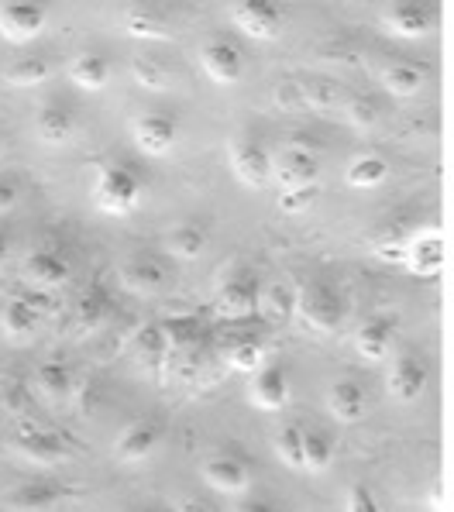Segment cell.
Listing matches in <instances>:
<instances>
[{
	"instance_id": "cell-10",
	"label": "cell",
	"mask_w": 454,
	"mask_h": 512,
	"mask_svg": "<svg viewBox=\"0 0 454 512\" xmlns=\"http://www.w3.org/2000/svg\"><path fill=\"white\" fill-rule=\"evenodd\" d=\"M200 475H203V482L221 495H241L248 488V482H252L248 464L241 458H234V454H210V458L200 464Z\"/></svg>"
},
{
	"instance_id": "cell-19",
	"label": "cell",
	"mask_w": 454,
	"mask_h": 512,
	"mask_svg": "<svg viewBox=\"0 0 454 512\" xmlns=\"http://www.w3.org/2000/svg\"><path fill=\"white\" fill-rule=\"evenodd\" d=\"M18 451L35 464H56V461L66 458V444H62V437H56L52 430H38V427L21 433Z\"/></svg>"
},
{
	"instance_id": "cell-46",
	"label": "cell",
	"mask_w": 454,
	"mask_h": 512,
	"mask_svg": "<svg viewBox=\"0 0 454 512\" xmlns=\"http://www.w3.org/2000/svg\"><path fill=\"white\" fill-rule=\"evenodd\" d=\"M238 512H276L272 506H265V502H241Z\"/></svg>"
},
{
	"instance_id": "cell-39",
	"label": "cell",
	"mask_w": 454,
	"mask_h": 512,
	"mask_svg": "<svg viewBox=\"0 0 454 512\" xmlns=\"http://www.w3.org/2000/svg\"><path fill=\"white\" fill-rule=\"evenodd\" d=\"M313 200H317V186L283 189V196H279V210H283V214H303V210L313 207Z\"/></svg>"
},
{
	"instance_id": "cell-27",
	"label": "cell",
	"mask_w": 454,
	"mask_h": 512,
	"mask_svg": "<svg viewBox=\"0 0 454 512\" xmlns=\"http://www.w3.org/2000/svg\"><path fill=\"white\" fill-rule=\"evenodd\" d=\"M124 28L131 38H148V42H159L169 38V25L159 11H148V7H135V11L124 14Z\"/></svg>"
},
{
	"instance_id": "cell-17",
	"label": "cell",
	"mask_w": 454,
	"mask_h": 512,
	"mask_svg": "<svg viewBox=\"0 0 454 512\" xmlns=\"http://www.w3.org/2000/svg\"><path fill=\"white\" fill-rule=\"evenodd\" d=\"M386 28L393 31L396 38H427L430 35V25H434V21H430V11L427 7H420V4H393L386 11Z\"/></svg>"
},
{
	"instance_id": "cell-43",
	"label": "cell",
	"mask_w": 454,
	"mask_h": 512,
	"mask_svg": "<svg viewBox=\"0 0 454 512\" xmlns=\"http://www.w3.org/2000/svg\"><path fill=\"white\" fill-rule=\"evenodd\" d=\"M14 203H18V186L11 179H0V214H7Z\"/></svg>"
},
{
	"instance_id": "cell-41",
	"label": "cell",
	"mask_w": 454,
	"mask_h": 512,
	"mask_svg": "<svg viewBox=\"0 0 454 512\" xmlns=\"http://www.w3.org/2000/svg\"><path fill=\"white\" fill-rule=\"evenodd\" d=\"M348 114H351V124H362V128H369V124H375V114H379V110H375L372 100H355Z\"/></svg>"
},
{
	"instance_id": "cell-9",
	"label": "cell",
	"mask_w": 454,
	"mask_h": 512,
	"mask_svg": "<svg viewBox=\"0 0 454 512\" xmlns=\"http://www.w3.org/2000/svg\"><path fill=\"white\" fill-rule=\"evenodd\" d=\"M131 135H135L138 152L152 155V159H162V155H169L172 148H176L179 124H176V117H169V114H142L135 121V128H131Z\"/></svg>"
},
{
	"instance_id": "cell-1",
	"label": "cell",
	"mask_w": 454,
	"mask_h": 512,
	"mask_svg": "<svg viewBox=\"0 0 454 512\" xmlns=\"http://www.w3.org/2000/svg\"><path fill=\"white\" fill-rule=\"evenodd\" d=\"M93 203L107 217H128L142 203V179L124 165H107L93 179Z\"/></svg>"
},
{
	"instance_id": "cell-13",
	"label": "cell",
	"mask_w": 454,
	"mask_h": 512,
	"mask_svg": "<svg viewBox=\"0 0 454 512\" xmlns=\"http://www.w3.org/2000/svg\"><path fill=\"white\" fill-rule=\"evenodd\" d=\"M155 447H159V427L142 420L121 430V437L114 440V458L124 464H138V461H145Z\"/></svg>"
},
{
	"instance_id": "cell-16",
	"label": "cell",
	"mask_w": 454,
	"mask_h": 512,
	"mask_svg": "<svg viewBox=\"0 0 454 512\" xmlns=\"http://www.w3.org/2000/svg\"><path fill=\"white\" fill-rule=\"evenodd\" d=\"M69 262L59 255V251H35L25 265V275L31 279V286L38 289H56V286H66L69 282Z\"/></svg>"
},
{
	"instance_id": "cell-28",
	"label": "cell",
	"mask_w": 454,
	"mask_h": 512,
	"mask_svg": "<svg viewBox=\"0 0 454 512\" xmlns=\"http://www.w3.org/2000/svg\"><path fill=\"white\" fill-rule=\"evenodd\" d=\"M203 248H207V234H203V227H197V224H179L176 231L169 234V251H172V258H179V262L200 258Z\"/></svg>"
},
{
	"instance_id": "cell-5",
	"label": "cell",
	"mask_w": 454,
	"mask_h": 512,
	"mask_svg": "<svg viewBox=\"0 0 454 512\" xmlns=\"http://www.w3.org/2000/svg\"><path fill=\"white\" fill-rule=\"evenodd\" d=\"M403 265L417 279H437L444 272V238L437 227H424L406 241V258Z\"/></svg>"
},
{
	"instance_id": "cell-7",
	"label": "cell",
	"mask_w": 454,
	"mask_h": 512,
	"mask_svg": "<svg viewBox=\"0 0 454 512\" xmlns=\"http://www.w3.org/2000/svg\"><path fill=\"white\" fill-rule=\"evenodd\" d=\"M320 162L307 145H286L279 148V155L272 159V179H279L283 189L296 186H317Z\"/></svg>"
},
{
	"instance_id": "cell-34",
	"label": "cell",
	"mask_w": 454,
	"mask_h": 512,
	"mask_svg": "<svg viewBox=\"0 0 454 512\" xmlns=\"http://www.w3.org/2000/svg\"><path fill=\"white\" fill-rule=\"evenodd\" d=\"M49 62L45 59H21L14 62L11 69H4V83L7 86H21V90H28V86H38L49 80Z\"/></svg>"
},
{
	"instance_id": "cell-42",
	"label": "cell",
	"mask_w": 454,
	"mask_h": 512,
	"mask_svg": "<svg viewBox=\"0 0 454 512\" xmlns=\"http://www.w3.org/2000/svg\"><path fill=\"white\" fill-rule=\"evenodd\" d=\"M375 255H379L382 262H399V265H403V258H406V241H382L379 248H375Z\"/></svg>"
},
{
	"instance_id": "cell-8",
	"label": "cell",
	"mask_w": 454,
	"mask_h": 512,
	"mask_svg": "<svg viewBox=\"0 0 454 512\" xmlns=\"http://www.w3.org/2000/svg\"><path fill=\"white\" fill-rule=\"evenodd\" d=\"M200 66L217 86H234L245 76V59H241L238 45L224 42V38H210L200 49Z\"/></svg>"
},
{
	"instance_id": "cell-12",
	"label": "cell",
	"mask_w": 454,
	"mask_h": 512,
	"mask_svg": "<svg viewBox=\"0 0 454 512\" xmlns=\"http://www.w3.org/2000/svg\"><path fill=\"white\" fill-rule=\"evenodd\" d=\"M427 382H430L427 365L420 358H413V354L396 358L393 368H389V392H393L396 403H417L427 392Z\"/></svg>"
},
{
	"instance_id": "cell-44",
	"label": "cell",
	"mask_w": 454,
	"mask_h": 512,
	"mask_svg": "<svg viewBox=\"0 0 454 512\" xmlns=\"http://www.w3.org/2000/svg\"><path fill=\"white\" fill-rule=\"evenodd\" d=\"M427 509L430 512H444V485L441 482H430V488H427Z\"/></svg>"
},
{
	"instance_id": "cell-38",
	"label": "cell",
	"mask_w": 454,
	"mask_h": 512,
	"mask_svg": "<svg viewBox=\"0 0 454 512\" xmlns=\"http://www.w3.org/2000/svg\"><path fill=\"white\" fill-rule=\"evenodd\" d=\"M104 317H107V299H104V293H100V289H90V293L80 299L76 320H80L83 330H97Z\"/></svg>"
},
{
	"instance_id": "cell-20",
	"label": "cell",
	"mask_w": 454,
	"mask_h": 512,
	"mask_svg": "<svg viewBox=\"0 0 454 512\" xmlns=\"http://www.w3.org/2000/svg\"><path fill=\"white\" fill-rule=\"evenodd\" d=\"M327 406L331 413L338 416L341 423H358L365 416V392L358 382L344 378V382H334L331 385V396H327Z\"/></svg>"
},
{
	"instance_id": "cell-14",
	"label": "cell",
	"mask_w": 454,
	"mask_h": 512,
	"mask_svg": "<svg viewBox=\"0 0 454 512\" xmlns=\"http://www.w3.org/2000/svg\"><path fill=\"white\" fill-rule=\"evenodd\" d=\"M289 399V378L279 365L258 368L255 382H252V403L265 413H279Z\"/></svg>"
},
{
	"instance_id": "cell-35",
	"label": "cell",
	"mask_w": 454,
	"mask_h": 512,
	"mask_svg": "<svg viewBox=\"0 0 454 512\" xmlns=\"http://www.w3.org/2000/svg\"><path fill=\"white\" fill-rule=\"evenodd\" d=\"M276 454H279V461H283L286 468L303 471V427L286 423V427L279 430V437H276Z\"/></svg>"
},
{
	"instance_id": "cell-2",
	"label": "cell",
	"mask_w": 454,
	"mask_h": 512,
	"mask_svg": "<svg viewBox=\"0 0 454 512\" xmlns=\"http://www.w3.org/2000/svg\"><path fill=\"white\" fill-rule=\"evenodd\" d=\"M231 21L234 28L245 31L255 42H276L279 31H283V14L269 0H234Z\"/></svg>"
},
{
	"instance_id": "cell-37",
	"label": "cell",
	"mask_w": 454,
	"mask_h": 512,
	"mask_svg": "<svg viewBox=\"0 0 454 512\" xmlns=\"http://www.w3.org/2000/svg\"><path fill=\"white\" fill-rule=\"evenodd\" d=\"M135 348H138V358L148 361V365H162V358H166V337H162V330L159 324H148L142 327V334H138V341H135Z\"/></svg>"
},
{
	"instance_id": "cell-21",
	"label": "cell",
	"mask_w": 454,
	"mask_h": 512,
	"mask_svg": "<svg viewBox=\"0 0 454 512\" xmlns=\"http://www.w3.org/2000/svg\"><path fill=\"white\" fill-rule=\"evenodd\" d=\"M121 282L131 289V293H142V296H152L166 286V269L152 258H135L121 269Z\"/></svg>"
},
{
	"instance_id": "cell-30",
	"label": "cell",
	"mask_w": 454,
	"mask_h": 512,
	"mask_svg": "<svg viewBox=\"0 0 454 512\" xmlns=\"http://www.w3.org/2000/svg\"><path fill=\"white\" fill-rule=\"evenodd\" d=\"M258 310L272 320V324H286L289 317L296 313V293L289 286H272L258 296Z\"/></svg>"
},
{
	"instance_id": "cell-18",
	"label": "cell",
	"mask_w": 454,
	"mask_h": 512,
	"mask_svg": "<svg viewBox=\"0 0 454 512\" xmlns=\"http://www.w3.org/2000/svg\"><path fill=\"white\" fill-rule=\"evenodd\" d=\"M35 135H38V141H45V145H69V138L76 135L73 114L59 104L42 107L35 117Z\"/></svg>"
},
{
	"instance_id": "cell-15",
	"label": "cell",
	"mask_w": 454,
	"mask_h": 512,
	"mask_svg": "<svg viewBox=\"0 0 454 512\" xmlns=\"http://www.w3.org/2000/svg\"><path fill=\"white\" fill-rule=\"evenodd\" d=\"M62 488L52 482H28L21 488H14L7 509L11 512H52L62 502Z\"/></svg>"
},
{
	"instance_id": "cell-48",
	"label": "cell",
	"mask_w": 454,
	"mask_h": 512,
	"mask_svg": "<svg viewBox=\"0 0 454 512\" xmlns=\"http://www.w3.org/2000/svg\"><path fill=\"white\" fill-rule=\"evenodd\" d=\"M0 155H4V138H0Z\"/></svg>"
},
{
	"instance_id": "cell-36",
	"label": "cell",
	"mask_w": 454,
	"mask_h": 512,
	"mask_svg": "<svg viewBox=\"0 0 454 512\" xmlns=\"http://www.w3.org/2000/svg\"><path fill=\"white\" fill-rule=\"evenodd\" d=\"M131 76L142 90H152V93H162L169 86V73L159 66L155 59H135L131 62Z\"/></svg>"
},
{
	"instance_id": "cell-31",
	"label": "cell",
	"mask_w": 454,
	"mask_h": 512,
	"mask_svg": "<svg viewBox=\"0 0 454 512\" xmlns=\"http://www.w3.org/2000/svg\"><path fill=\"white\" fill-rule=\"evenodd\" d=\"M227 365H231L234 372H241V375H252V372H258V368H265L262 341H255V337L234 341L231 348H227Z\"/></svg>"
},
{
	"instance_id": "cell-32",
	"label": "cell",
	"mask_w": 454,
	"mask_h": 512,
	"mask_svg": "<svg viewBox=\"0 0 454 512\" xmlns=\"http://www.w3.org/2000/svg\"><path fill=\"white\" fill-rule=\"evenodd\" d=\"M35 385H38V392H42V396L59 399V396H66V392L73 389V372H69L62 361H49V365H42L35 372Z\"/></svg>"
},
{
	"instance_id": "cell-29",
	"label": "cell",
	"mask_w": 454,
	"mask_h": 512,
	"mask_svg": "<svg viewBox=\"0 0 454 512\" xmlns=\"http://www.w3.org/2000/svg\"><path fill=\"white\" fill-rule=\"evenodd\" d=\"M334 461V440L324 430H303V468L327 471Z\"/></svg>"
},
{
	"instance_id": "cell-11",
	"label": "cell",
	"mask_w": 454,
	"mask_h": 512,
	"mask_svg": "<svg viewBox=\"0 0 454 512\" xmlns=\"http://www.w3.org/2000/svg\"><path fill=\"white\" fill-rule=\"evenodd\" d=\"M258 296H262V289L252 275H234L217 293V313L224 320H245L258 310Z\"/></svg>"
},
{
	"instance_id": "cell-40",
	"label": "cell",
	"mask_w": 454,
	"mask_h": 512,
	"mask_svg": "<svg viewBox=\"0 0 454 512\" xmlns=\"http://www.w3.org/2000/svg\"><path fill=\"white\" fill-rule=\"evenodd\" d=\"M344 512H382V506L369 485H351L348 499H344Z\"/></svg>"
},
{
	"instance_id": "cell-33",
	"label": "cell",
	"mask_w": 454,
	"mask_h": 512,
	"mask_svg": "<svg viewBox=\"0 0 454 512\" xmlns=\"http://www.w3.org/2000/svg\"><path fill=\"white\" fill-rule=\"evenodd\" d=\"M159 330H162V337H166V348H190L200 337V320L186 317V313H176L166 324H159Z\"/></svg>"
},
{
	"instance_id": "cell-3",
	"label": "cell",
	"mask_w": 454,
	"mask_h": 512,
	"mask_svg": "<svg viewBox=\"0 0 454 512\" xmlns=\"http://www.w3.org/2000/svg\"><path fill=\"white\" fill-rule=\"evenodd\" d=\"M45 31V7L31 0H4L0 4V38L11 45H28Z\"/></svg>"
},
{
	"instance_id": "cell-22",
	"label": "cell",
	"mask_w": 454,
	"mask_h": 512,
	"mask_svg": "<svg viewBox=\"0 0 454 512\" xmlns=\"http://www.w3.org/2000/svg\"><path fill=\"white\" fill-rule=\"evenodd\" d=\"M69 80L80 86V90L97 93V90H104L107 80H111V66H107L104 55L83 52V55H76V59L69 62Z\"/></svg>"
},
{
	"instance_id": "cell-6",
	"label": "cell",
	"mask_w": 454,
	"mask_h": 512,
	"mask_svg": "<svg viewBox=\"0 0 454 512\" xmlns=\"http://www.w3.org/2000/svg\"><path fill=\"white\" fill-rule=\"evenodd\" d=\"M227 162H231V172L241 186L265 189L272 183V159L255 141H234L231 152H227Z\"/></svg>"
},
{
	"instance_id": "cell-25",
	"label": "cell",
	"mask_w": 454,
	"mask_h": 512,
	"mask_svg": "<svg viewBox=\"0 0 454 512\" xmlns=\"http://www.w3.org/2000/svg\"><path fill=\"white\" fill-rule=\"evenodd\" d=\"M0 327H4V334L11 337V341H25V337L35 334L38 317H35V306H31V299H11V303L4 306Z\"/></svg>"
},
{
	"instance_id": "cell-45",
	"label": "cell",
	"mask_w": 454,
	"mask_h": 512,
	"mask_svg": "<svg viewBox=\"0 0 454 512\" xmlns=\"http://www.w3.org/2000/svg\"><path fill=\"white\" fill-rule=\"evenodd\" d=\"M179 512H210V509L200 499H179Z\"/></svg>"
},
{
	"instance_id": "cell-4",
	"label": "cell",
	"mask_w": 454,
	"mask_h": 512,
	"mask_svg": "<svg viewBox=\"0 0 454 512\" xmlns=\"http://www.w3.org/2000/svg\"><path fill=\"white\" fill-rule=\"evenodd\" d=\"M296 313L303 317V324L317 334H334L341 327V303L327 286H307L303 293H296Z\"/></svg>"
},
{
	"instance_id": "cell-23",
	"label": "cell",
	"mask_w": 454,
	"mask_h": 512,
	"mask_svg": "<svg viewBox=\"0 0 454 512\" xmlns=\"http://www.w3.org/2000/svg\"><path fill=\"white\" fill-rule=\"evenodd\" d=\"M355 348L365 361H386L389 348H393V324L386 320H369L355 337Z\"/></svg>"
},
{
	"instance_id": "cell-24",
	"label": "cell",
	"mask_w": 454,
	"mask_h": 512,
	"mask_svg": "<svg viewBox=\"0 0 454 512\" xmlns=\"http://www.w3.org/2000/svg\"><path fill=\"white\" fill-rule=\"evenodd\" d=\"M389 176V165L386 159H379V155H358V159L348 162V169H344V183L351 189H375L382 186Z\"/></svg>"
},
{
	"instance_id": "cell-26",
	"label": "cell",
	"mask_w": 454,
	"mask_h": 512,
	"mask_svg": "<svg viewBox=\"0 0 454 512\" xmlns=\"http://www.w3.org/2000/svg\"><path fill=\"white\" fill-rule=\"evenodd\" d=\"M382 83H386V90L393 93V97H417L427 83V73L410 66V62H393V66L382 73Z\"/></svg>"
},
{
	"instance_id": "cell-47",
	"label": "cell",
	"mask_w": 454,
	"mask_h": 512,
	"mask_svg": "<svg viewBox=\"0 0 454 512\" xmlns=\"http://www.w3.org/2000/svg\"><path fill=\"white\" fill-rule=\"evenodd\" d=\"M0 258H7V238L0 234Z\"/></svg>"
}]
</instances>
